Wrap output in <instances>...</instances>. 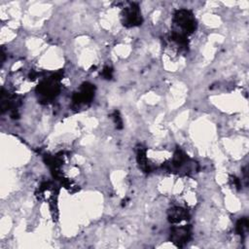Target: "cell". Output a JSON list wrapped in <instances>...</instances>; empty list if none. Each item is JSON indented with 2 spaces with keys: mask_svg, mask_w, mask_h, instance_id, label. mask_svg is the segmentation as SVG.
I'll return each mask as SVG.
<instances>
[{
  "mask_svg": "<svg viewBox=\"0 0 249 249\" xmlns=\"http://www.w3.org/2000/svg\"><path fill=\"white\" fill-rule=\"evenodd\" d=\"M112 69L109 67V66H106L103 71H102V76L105 78V79H111L112 78Z\"/></svg>",
  "mask_w": 249,
  "mask_h": 249,
  "instance_id": "obj_9",
  "label": "cell"
},
{
  "mask_svg": "<svg viewBox=\"0 0 249 249\" xmlns=\"http://www.w3.org/2000/svg\"><path fill=\"white\" fill-rule=\"evenodd\" d=\"M191 237V229L188 226L173 227L170 231V240L177 246H183Z\"/></svg>",
  "mask_w": 249,
  "mask_h": 249,
  "instance_id": "obj_5",
  "label": "cell"
},
{
  "mask_svg": "<svg viewBox=\"0 0 249 249\" xmlns=\"http://www.w3.org/2000/svg\"><path fill=\"white\" fill-rule=\"evenodd\" d=\"M114 121H115V124H116L117 127H118V128H122V124H123V122H122L121 117L118 115V112H115V113H114Z\"/></svg>",
  "mask_w": 249,
  "mask_h": 249,
  "instance_id": "obj_10",
  "label": "cell"
},
{
  "mask_svg": "<svg viewBox=\"0 0 249 249\" xmlns=\"http://www.w3.org/2000/svg\"><path fill=\"white\" fill-rule=\"evenodd\" d=\"M173 22L175 26L180 29V31H178L177 33L183 34L185 36L193 33L196 26L194 15L190 11L184 9L176 11V13L174 14Z\"/></svg>",
  "mask_w": 249,
  "mask_h": 249,
  "instance_id": "obj_2",
  "label": "cell"
},
{
  "mask_svg": "<svg viewBox=\"0 0 249 249\" xmlns=\"http://www.w3.org/2000/svg\"><path fill=\"white\" fill-rule=\"evenodd\" d=\"M59 80H60V75L59 73H56L55 75L45 79L39 84V86L37 87L36 92L41 101L48 102L53 99L58 94L60 89Z\"/></svg>",
  "mask_w": 249,
  "mask_h": 249,
  "instance_id": "obj_1",
  "label": "cell"
},
{
  "mask_svg": "<svg viewBox=\"0 0 249 249\" xmlns=\"http://www.w3.org/2000/svg\"><path fill=\"white\" fill-rule=\"evenodd\" d=\"M248 230V220L246 218L240 219L236 224V231L240 235H244Z\"/></svg>",
  "mask_w": 249,
  "mask_h": 249,
  "instance_id": "obj_8",
  "label": "cell"
},
{
  "mask_svg": "<svg viewBox=\"0 0 249 249\" xmlns=\"http://www.w3.org/2000/svg\"><path fill=\"white\" fill-rule=\"evenodd\" d=\"M189 217L188 211L182 207H173L168 211V220L170 223H180L183 220H187Z\"/></svg>",
  "mask_w": 249,
  "mask_h": 249,
  "instance_id": "obj_6",
  "label": "cell"
},
{
  "mask_svg": "<svg viewBox=\"0 0 249 249\" xmlns=\"http://www.w3.org/2000/svg\"><path fill=\"white\" fill-rule=\"evenodd\" d=\"M94 95V86L89 83H85L81 86L80 89L74 93L72 100L76 105L86 104L89 102Z\"/></svg>",
  "mask_w": 249,
  "mask_h": 249,
  "instance_id": "obj_4",
  "label": "cell"
},
{
  "mask_svg": "<svg viewBox=\"0 0 249 249\" xmlns=\"http://www.w3.org/2000/svg\"><path fill=\"white\" fill-rule=\"evenodd\" d=\"M137 161L139 163L140 168L144 172L149 171V166H148V161H147V157H146V151L142 148H139L137 151Z\"/></svg>",
  "mask_w": 249,
  "mask_h": 249,
  "instance_id": "obj_7",
  "label": "cell"
},
{
  "mask_svg": "<svg viewBox=\"0 0 249 249\" xmlns=\"http://www.w3.org/2000/svg\"><path fill=\"white\" fill-rule=\"evenodd\" d=\"M122 22L127 27L137 26L142 23V17L137 4L132 3L124 9L122 13Z\"/></svg>",
  "mask_w": 249,
  "mask_h": 249,
  "instance_id": "obj_3",
  "label": "cell"
}]
</instances>
